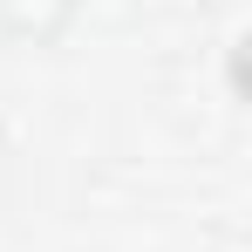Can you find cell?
Returning <instances> with one entry per match:
<instances>
[{"instance_id": "obj_1", "label": "cell", "mask_w": 252, "mask_h": 252, "mask_svg": "<svg viewBox=\"0 0 252 252\" xmlns=\"http://www.w3.org/2000/svg\"><path fill=\"white\" fill-rule=\"evenodd\" d=\"M75 21V0H0V34L7 41H55Z\"/></svg>"}]
</instances>
